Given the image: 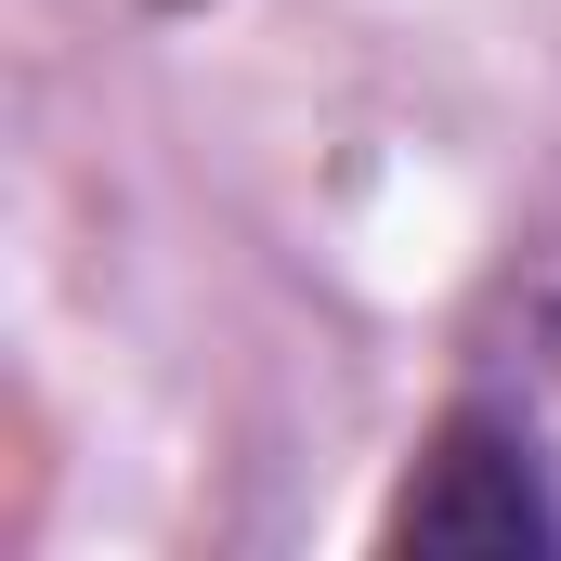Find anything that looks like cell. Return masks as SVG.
Segmentation results:
<instances>
[{
  "label": "cell",
  "instance_id": "1",
  "mask_svg": "<svg viewBox=\"0 0 561 561\" xmlns=\"http://www.w3.org/2000/svg\"><path fill=\"white\" fill-rule=\"evenodd\" d=\"M392 549H470V561H510V549H561V496L536 470V444L510 419H444L419 457V483L392 496Z\"/></svg>",
  "mask_w": 561,
  "mask_h": 561
}]
</instances>
